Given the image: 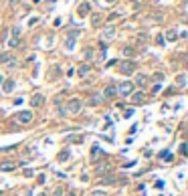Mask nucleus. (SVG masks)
<instances>
[{"mask_svg": "<svg viewBox=\"0 0 188 196\" xmlns=\"http://www.w3.org/2000/svg\"><path fill=\"white\" fill-rule=\"evenodd\" d=\"M91 196H107V192H105V190H93Z\"/></svg>", "mask_w": 188, "mask_h": 196, "instance_id": "20", "label": "nucleus"}, {"mask_svg": "<svg viewBox=\"0 0 188 196\" xmlns=\"http://www.w3.org/2000/svg\"><path fill=\"white\" fill-rule=\"evenodd\" d=\"M115 95H117V87H115V85H107V87L103 89V95H101V97L111 99V97H115Z\"/></svg>", "mask_w": 188, "mask_h": 196, "instance_id": "4", "label": "nucleus"}, {"mask_svg": "<svg viewBox=\"0 0 188 196\" xmlns=\"http://www.w3.org/2000/svg\"><path fill=\"white\" fill-rule=\"evenodd\" d=\"M105 168H107V164H101V166H97V172H103V170H105Z\"/></svg>", "mask_w": 188, "mask_h": 196, "instance_id": "27", "label": "nucleus"}, {"mask_svg": "<svg viewBox=\"0 0 188 196\" xmlns=\"http://www.w3.org/2000/svg\"><path fill=\"white\" fill-rule=\"evenodd\" d=\"M168 38L174 41V38H176V33H174V30H168Z\"/></svg>", "mask_w": 188, "mask_h": 196, "instance_id": "23", "label": "nucleus"}, {"mask_svg": "<svg viewBox=\"0 0 188 196\" xmlns=\"http://www.w3.org/2000/svg\"><path fill=\"white\" fill-rule=\"evenodd\" d=\"M69 156H71V152H69V150L59 152V162H67V160H69Z\"/></svg>", "mask_w": 188, "mask_h": 196, "instance_id": "12", "label": "nucleus"}, {"mask_svg": "<svg viewBox=\"0 0 188 196\" xmlns=\"http://www.w3.org/2000/svg\"><path fill=\"white\" fill-rule=\"evenodd\" d=\"M2 89H4V93H10L12 89H14V83H12V81H6V83H4V87H2Z\"/></svg>", "mask_w": 188, "mask_h": 196, "instance_id": "15", "label": "nucleus"}, {"mask_svg": "<svg viewBox=\"0 0 188 196\" xmlns=\"http://www.w3.org/2000/svg\"><path fill=\"white\" fill-rule=\"evenodd\" d=\"M69 196H77V194H75V192H71V194H69Z\"/></svg>", "mask_w": 188, "mask_h": 196, "instance_id": "30", "label": "nucleus"}, {"mask_svg": "<svg viewBox=\"0 0 188 196\" xmlns=\"http://www.w3.org/2000/svg\"><path fill=\"white\" fill-rule=\"evenodd\" d=\"M0 83H2V77H0Z\"/></svg>", "mask_w": 188, "mask_h": 196, "instance_id": "32", "label": "nucleus"}, {"mask_svg": "<svg viewBox=\"0 0 188 196\" xmlns=\"http://www.w3.org/2000/svg\"><path fill=\"white\" fill-rule=\"evenodd\" d=\"M176 85L178 87H184V85H186V75H178L176 77Z\"/></svg>", "mask_w": 188, "mask_h": 196, "instance_id": "14", "label": "nucleus"}, {"mask_svg": "<svg viewBox=\"0 0 188 196\" xmlns=\"http://www.w3.org/2000/svg\"><path fill=\"white\" fill-rule=\"evenodd\" d=\"M146 81H148V77H146V75H138V77H136V83H138L140 87H142V85H146Z\"/></svg>", "mask_w": 188, "mask_h": 196, "instance_id": "17", "label": "nucleus"}, {"mask_svg": "<svg viewBox=\"0 0 188 196\" xmlns=\"http://www.w3.org/2000/svg\"><path fill=\"white\" fill-rule=\"evenodd\" d=\"M81 107H83L81 99H69V101H67L65 111H67V113H71V115H77L79 111H81Z\"/></svg>", "mask_w": 188, "mask_h": 196, "instance_id": "1", "label": "nucleus"}, {"mask_svg": "<svg viewBox=\"0 0 188 196\" xmlns=\"http://www.w3.org/2000/svg\"><path fill=\"white\" fill-rule=\"evenodd\" d=\"M85 59H93V51H89V49H87V51H85Z\"/></svg>", "mask_w": 188, "mask_h": 196, "instance_id": "26", "label": "nucleus"}, {"mask_svg": "<svg viewBox=\"0 0 188 196\" xmlns=\"http://www.w3.org/2000/svg\"><path fill=\"white\" fill-rule=\"evenodd\" d=\"M99 156H105V154H103V150H101V148H97V146H93V150H91V160L95 162V158H99Z\"/></svg>", "mask_w": 188, "mask_h": 196, "instance_id": "8", "label": "nucleus"}, {"mask_svg": "<svg viewBox=\"0 0 188 196\" xmlns=\"http://www.w3.org/2000/svg\"><path fill=\"white\" fill-rule=\"evenodd\" d=\"M117 93L123 95V97H125V95H132L133 93V85L130 83V81H125V83H122V85L117 87Z\"/></svg>", "mask_w": 188, "mask_h": 196, "instance_id": "2", "label": "nucleus"}, {"mask_svg": "<svg viewBox=\"0 0 188 196\" xmlns=\"http://www.w3.org/2000/svg\"><path fill=\"white\" fill-rule=\"evenodd\" d=\"M18 43H20V38H16V36H12L10 41H8V46H18Z\"/></svg>", "mask_w": 188, "mask_h": 196, "instance_id": "18", "label": "nucleus"}, {"mask_svg": "<svg viewBox=\"0 0 188 196\" xmlns=\"http://www.w3.org/2000/svg\"><path fill=\"white\" fill-rule=\"evenodd\" d=\"M63 192H65L63 188H57V190H55V194H53V196H63Z\"/></svg>", "mask_w": 188, "mask_h": 196, "instance_id": "25", "label": "nucleus"}, {"mask_svg": "<svg viewBox=\"0 0 188 196\" xmlns=\"http://www.w3.org/2000/svg\"><path fill=\"white\" fill-rule=\"evenodd\" d=\"M12 36H16V38L20 36V28H18V26H16V28H12Z\"/></svg>", "mask_w": 188, "mask_h": 196, "instance_id": "22", "label": "nucleus"}, {"mask_svg": "<svg viewBox=\"0 0 188 196\" xmlns=\"http://www.w3.org/2000/svg\"><path fill=\"white\" fill-rule=\"evenodd\" d=\"M122 53L125 55V57H132V55H133V49H132V46H125V49H123Z\"/></svg>", "mask_w": 188, "mask_h": 196, "instance_id": "19", "label": "nucleus"}, {"mask_svg": "<svg viewBox=\"0 0 188 196\" xmlns=\"http://www.w3.org/2000/svg\"><path fill=\"white\" fill-rule=\"evenodd\" d=\"M14 168H16L14 162H4V164H0V170H4V172H12Z\"/></svg>", "mask_w": 188, "mask_h": 196, "instance_id": "7", "label": "nucleus"}, {"mask_svg": "<svg viewBox=\"0 0 188 196\" xmlns=\"http://www.w3.org/2000/svg\"><path fill=\"white\" fill-rule=\"evenodd\" d=\"M87 12H89V4H87V2H83V4L79 6V14H81V16H85Z\"/></svg>", "mask_w": 188, "mask_h": 196, "instance_id": "13", "label": "nucleus"}, {"mask_svg": "<svg viewBox=\"0 0 188 196\" xmlns=\"http://www.w3.org/2000/svg\"><path fill=\"white\" fill-rule=\"evenodd\" d=\"M43 103H44V95H41V93H36V95L31 97V105L33 107H41Z\"/></svg>", "mask_w": 188, "mask_h": 196, "instance_id": "6", "label": "nucleus"}, {"mask_svg": "<svg viewBox=\"0 0 188 196\" xmlns=\"http://www.w3.org/2000/svg\"><path fill=\"white\" fill-rule=\"evenodd\" d=\"M16 117H18L20 123H31V121H33V111H20Z\"/></svg>", "mask_w": 188, "mask_h": 196, "instance_id": "5", "label": "nucleus"}, {"mask_svg": "<svg viewBox=\"0 0 188 196\" xmlns=\"http://www.w3.org/2000/svg\"><path fill=\"white\" fill-rule=\"evenodd\" d=\"M132 101H133V103H142V101H144V93H142V91L132 93Z\"/></svg>", "mask_w": 188, "mask_h": 196, "instance_id": "9", "label": "nucleus"}, {"mask_svg": "<svg viewBox=\"0 0 188 196\" xmlns=\"http://www.w3.org/2000/svg\"><path fill=\"white\" fill-rule=\"evenodd\" d=\"M89 71H91V65H83V67L79 69V75H81V77H85V75H87Z\"/></svg>", "mask_w": 188, "mask_h": 196, "instance_id": "16", "label": "nucleus"}, {"mask_svg": "<svg viewBox=\"0 0 188 196\" xmlns=\"http://www.w3.org/2000/svg\"><path fill=\"white\" fill-rule=\"evenodd\" d=\"M180 154H182V156L186 154V144H182V146H180Z\"/></svg>", "mask_w": 188, "mask_h": 196, "instance_id": "29", "label": "nucleus"}, {"mask_svg": "<svg viewBox=\"0 0 188 196\" xmlns=\"http://www.w3.org/2000/svg\"><path fill=\"white\" fill-rule=\"evenodd\" d=\"M133 115V109H125V113H123V117H132Z\"/></svg>", "mask_w": 188, "mask_h": 196, "instance_id": "24", "label": "nucleus"}, {"mask_svg": "<svg viewBox=\"0 0 188 196\" xmlns=\"http://www.w3.org/2000/svg\"><path fill=\"white\" fill-rule=\"evenodd\" d=\"M91 23H93V24H95V26H97V24L101 23V16H99V14H95V16L91 18Z\"/></svg>", "mask_w": 188, "mask_h": 196, "instance_id": "21", "label": "nucleus"}, {"mask_svg": "<svg viewBox=\"0 0 188 196\" xmlns=\"http://www.w3.org/2000/svg\"><path fill=\"white\" fill-rule=\"evenodd\" d=\"M154 79H156V81H162V79H164V75H162V73H156Z\"/></svg>", "mask_w": 188, "mask_h": 196, "instance_id": "28", "label": "nucleus"}, {"mask_svg": "<svg viewBox=\"0 0 188 196\" xmlns=\"http://www.w3.org/2000/svg\"><path fill=\"white\" fill-rule=\"evenodd\" d=\"M101 101H103V97H101V95H97V93H95L93 97H89V105H99Z\"/></svg>", "mask_w": 188, "mask_h": 196, "instance_id": "10", "label": "nucleus"}, {"mask_svg": "<svg viewBox=\"0 0 188 196\" xmlns=\"http://www.w3.org/2000/svg\"><path fill=\"white\" fill-rule=\"evenodd\" d=\"M107 2H115V0H107Z\"/></svg>", "mask_w": 188, "mask_h": 196, "instance_id": "31", "label": "nucleus"}, {"mask_svg": "<svg viewBox=\"0 0 188 196\" xmlns=\"http://www.w3.org/2000/svg\"><path fill=\"white\" fill-rule=\"evenodd\" d=\"M113 35H115V28H113V26H107V28L103 30V38H113Z\"/></svg>", "mask_w": 188, "mask_h": 196, "instance_id": "11", "label": "nucleus"}, {"mask_svg": "<svg viewBox=\"0 0 188 196\" xmlns=\"http://www.w3.org/2000/svg\"><path fill=\"white\" fill-rule=\"evenodd\" d=\"M120 71H122L123 75H132L133 71H136V63H132V61H125V63H122Z\"/></svg>", "mask_w": 188, "mask_h": 196, "instance_id": "3", "label": "nucleus"}]
</instances>
